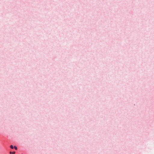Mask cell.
Listing matches in <instances>:
<instances>
[{"label": "cell", "instance_id": "6da1fadb", "mask_svg": "<svg viewBox=\"0 0 154 154\" xmlns=\"http://www.w3.org/2000/svg\"><path fill=\"white\" fill-rule=\"evenodd\" d=\"M1 146L2 149V153L19 154L27 153L26 150L17 142L9 139L7 136L0 134Z\"/></svg>", "mask_w": 154, "mask_h": 154}]
</instances>
